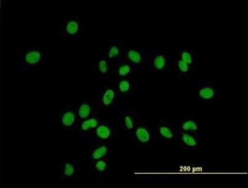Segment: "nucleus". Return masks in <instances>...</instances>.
I'll list each match as a JSON object with an SVG mask.
<instances>
[{"label": "nucleus", "mask_w": 248, "mask_h": 188, "mask_svg": "<svg viewBox=\"0 0 248 188\" xmlns=\"http://www.w3.org/2000/svg\"><path fill=\"white\" fill-rule=\"evenodd\" d=\"M136 134L137 138L141 142H147L149 140V134L145 129L142 128H138L136 131Z\"/></svg>", "instance_id": "f257e3e1"}, {"label": "nucleus", "mask_w": 248, "mask_h": 188, "mask_svg": "<svg viewBox=\"0 0 248 188\" xmlns=\"http://www.w3.org/2000/svg\"><path fill=\"white\" fill-rule=\"evenodd\" d=\"M97 133L100 138L107 139L110 136V131L108 127L102 125L98 128L97 130Z\"/></svg>", "instance_id": "f03ea898"}, {"label": "nucleus", "mask_w": 248, "mask_h": 188, "mask_svg": "<svg viewBox=\"0 0 248 188\" xmlns=\"http://www.w3.org/2000/svg\"><path fill=\"white\" fill-rule=\"evenodd\" d=\"M114 97V92L111 89L107 90L103 95V102L105 105H109L112 102Z\"/></svg>", "instance_id": "7ed1b4c3"}, {"label": "nucleus", "mask_w": 248, "mask_h": 188, "mask_svg": "<svg viewBox=\"0 0 248 188\" xmlns=\"http://www.w3.org/2000/svg\"><path fill=\"white\" fill-rule=\"evenodd\" d=\"M97 125V121L96 120L94 119V118H92V119L89 120L84 122L83 124L82 127L83 129L85 130H87L90 128H94L96 127Z\"/></svg>", "instance_id": "20e7f679"}, {"label": "nucleus", "mask_w": 248, "mask_h": 188, "mask_svg": "<svg viewBox=\"0 0 248 188\" xmlns=\"http://www.w3.org/2000/svg\"><path fill=\"white\" fill-rule=\"evenodd\" d=\"M128 57L132 61L135 63H139L140 62L141 56L140 54L136 51L131 50L128 53Z\"/></svg>", "instance_id": "39448f33"}, {"label": "nucleus", "mask_w": 248, "mask_h": 188, "mask_svg": "<svg viewBox=\"0 0 248 188\" xmlns=\"http://www.w3.org/2000/svg\"><path fill=\"white\" fill-rule=\"evenodd\" d=\"M107 151V148L105 147L99 148L94 151L93 154V158L96 159H100L105 154Z\"/></svg>", "instance_id": "423d86ee"}, {"label": "nucleus", "mask_w": 248, "mask_h": 188, "mask_svg": "<svg viewBox=\"0 0 248 188\" xmlns=\"http://www.w3.org/2000/svg\"><path fill=\"white\" fill-rule=\"evenodd\" d=\"M78 24L75 21H71L68 23L67 27V30L69 34H73L77 32L78 30Z\"/></svg>", "instance_id": "0eeeda50"}, {"label": "nucleus", "mask_w": 248, "mask_h": 188, "mask_svg": "<svg viewBox=\"0 0 248 188\" xmlns=\"http://www.w3.org/2000/svg\"><path fill=\"white\" fill-rule=\"evenodd\" d=\"M90 110V107L88 105H83L79 109V115L82 118H85L89 114Z\"/></svg>", "instance_id": "6e6552de"}, {"label": "nucleus", "mask_w": 248, "mask_h": 188, "mask_svg": "<svg viewBox=\"0 0 248 188\" xmlns=\"http://www.w3.org/2000/svg\"><path fill=\"white\" fill-rule=\"evenodd\" d=\"M74 119V115L71 113L69 112L64 115L63 121L65 125H70L73 123Z\"/></svg>", "instance_id": "1a4fd4ad"}, {"label": "nucleus", "mask_w": 248, "mask_h": 188, "mask_svg": "<svg viewBox=\"0 0 248 188\" xmlns=\"http://www.w3.org/2000/svg\"><path fill=\"white\" fill-rule=\"evenodd\" d=\"M154 63L156 68L158 69H162L165 65L164 58L161 56H159L155 60Z\"/></svg>", "instance_id": "9d476101"}, {"label": "nucleus", "mask_w": 248, "mask_h": 188, "mask_svg": "<svg viewBox=\"0 0 248 188\" xmlns=\"http://www.w3.org/2000/svg\"><path fill=\"white\" fill-rule=\"evenodd\" d=\"M183 138L185 142L187 145L194 146L196 144V142L193 137L187 134H184L183 136Z\"/></svg>", "instance_id": "9b49d317"}, {"label": "nucleus", "mask_w": 248, "mask_h": 188, "mask_svg": "<svg viewBox=\"0 0 248 188\" xmlns=\"http://www.w3.org/2000/svg\"><path fill=\"white\" fill-rule=\"evenodd\" d=\"M160 133L164 136L167 138H171L173 135L171 132L169 128L166 127H162L160 129Z\"/></svg>", "instance_id": "f8f14e48"}, {"label": "nucleus", "mask_w": 248, "mask_h": 188, "mask_svg": "<svg viewBox=\"0 0 248 188\" xmlns=\"http://www.w3.org/2000/svg\"><path fill=\"white\" fill-rule=\"evenodd\" d=\"M119 88L121 92H125L128 91L129 88V84L128 81H123L119 84Z\"/></svg>", "instance_id": "ddd939ff"}, {"label": "nucleus", "mask_w": 248, "mask_h": 188, "mask_svg": "<svg viewBox=\"0 0 248 188\" xmlns=\"http://www.w3.org/2000/svg\"><path fill=\"white\" fill-rule=\"evenodd\" d=\"M183 129L185 130H196L197 126L195 123L192 121H188L184 123L183 126Z\"/></svg>", "instance_id": "4468645a"}, {"label": "nucleus", "mask_w": 248, "mask_h": 188, "mask_svg": "<svg viewBox=\"0 0 248 188\" xmlns=\"http://www.w3.org/2000/svg\"><path fill=\"white\" fill-rule=\"evenodd\" d=\"M130 68L129 66L128 65H125L119 68V74L120 75L122 76H125V75H127L130 71Z\"/></svg>", "instance_id": "2eb2a0df"}, {"label": "nucleus", "mask_w": 248, "mask_h": 188, "mask_svg": "<svg viewBox=\"0 0 248 188\" xmlns=\"http://www.w3.org/2000/svg\"><path fill=\"white\" fill-rule=\"evenodd\" d=\"M99 68L101 72L105 73L107 70V62L105 60H101L99 63Z\"/></svg>", "instance_id": "dca6fc26"}, {"label": "nucleus", "mask_w": 248, "mask_h": 188, "mask_svg": "<svg viewBox=\"0 0 248 188\" xmlns=\"http://www.w3.org/2000/svg\"><path fill=\"white\" fill-rule=\"evenodd\" d=\"M118 53V50L117 47L113 46L110 49L109 52V57L110 58L117 55Z\"/></svg>", "instance_id": "f3484780"}, {"label": "nucleus", "mask_w": 248, "mask_h": 188, "mask_svg": "<svg viewBox=\"0 0 248 188\" xmlns=\"http://www.w3.org/2000/svg\"><path fill=\"white\" fill-rule=\"evenodd\" d=\"M96 167L97 169L100 171H103L105 169L106 164L104 161L100 160L96 164Z\"/></svg>", "instance_id": "a211bd4d"}, {"label": "nucleus", "mask_w": 248, "mask_h": 188, "mask_svg": "<svg viewBox=\"0 0 248 188\" xmlns=\"http://www.w3.org/2000/svg\"><path fill=\"white\" fill-rule=\"evenodd\" d=\"M125 124L126 126L128 128L131 129L133 127V124L131 118L129 116H127L125 118Z\"/></svg>", "instance_id": "6ab92c4d"}, {"label": "nucleus", "mask_w": 248, "mask_h": 188, "mask_svg": "<svg viewBox=\"0 0 248 188\" xmlns=\"http://www.w3.org/2000/svg\"><path fill=\"white\" fill-rule=\"evenodd\" d=\"M183 61L185 62H187V63H190L191 62V58L190 55L188 53L186 52H184L183 54Z\"/></svg>", "instance_id": "aec40b11"}, {"label": "nucleus", "mask_w": 248, "mask_h": 188, "mask_svg": "<svg viewBox=\"0 0 248 188\" xmlns=\"http://www.w3.org/2000/svg\"><path fill=\"white\" fill-rule=\"evenodd\" d=\"M179 65L181 70L185 72L187 71L188 67L187 64L185 62L183 61H180L179 62Z\"/></svg>", "instance_id": "412c9836"}, {"label": "nucleus", "mask_w": 248, "mask_h": 188, "mask_svg": "<svg viewBox=\"0 0 248 188\" xmlns=\"http://www.w3.org/2000/svg\"><path fill=\"white\" fill-rule=\"evenodd\" d=\"M73 172V168L70 165L67 164L66 166V169L65 170V173L68 175H70L72 174Z\"/></svg>", "instance_id": "4be33fe9"}]
</instances>
